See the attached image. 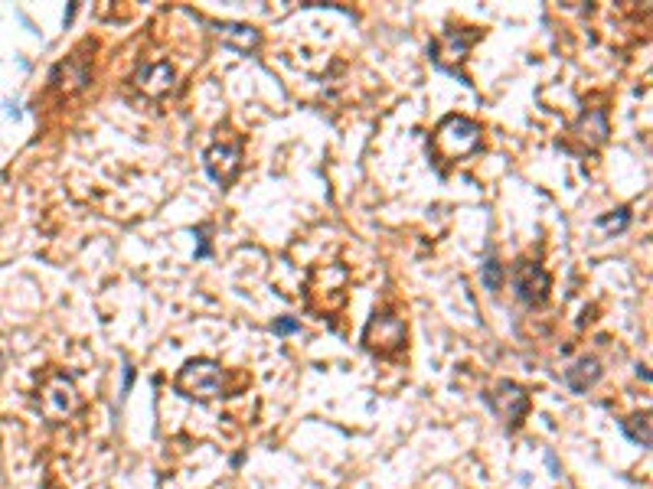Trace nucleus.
Here are the masks:
<instances>
[{
  "instance_id": "1",
  "label": "nucleus",
  "mask_w": 653,
  "mask_h": 489,
  "mask_svg": "<svg viewBox=\"0 0 653 489\" xmlns=\"http://www.w3.org/2000/svg\"><path fill=\"white\" fill-rule=\"evenodd\" d=\"M480 137H484V127L477 124L474 118L451 114V118H444L438 124L432 143L444 160H461V157H467V153H474L480 147Z\"/></svg>"
},
{
  "instance_id": "2",
  "label": "nucleus",
  "mask_w": 653,
  "mask_h": 489,
  "mask_svg": "<svg viewBox=\"0 0 653 489\" xmlns=\"http://www.w3.org/2000/svg\"><path fill=\"white\" fill-rule=\"evenodd\" d=\"M79 401H82V398H79V388L66 372H52L50 379L40 385V391H36V405H40L42 418L50 424L69 421V418L79 411Z\"/></svg>"
},
{
  "instance_id": "3",
  "label": "nucleus",
  "mask_w": 653,
  "mask_h": 489,
  "mask_svg": "<svg viewBox=\"0 0 653 489\" xmlns=\"http://www.w3.org/2000/svg\"><path fill=\"white\" fill-rule=\"evenodd\" d=\"M177 391L193 401H212L222 391V365L212 359H190L177 372Z\"/></svg>"
},
{
  "instance_id": "4",
  "label": "nucleus",
  "mask_w": 653,
  "mask_h": 489,
  "mask_svg": "<svg viewBox=\"0 0 653 489\" xmlns=\"http://www.w3.org/2000/svg\"><path fill=\"white\" fill-rule=\"evenodd\" d=\"M363 346L369 349V353H379V355L399 353V349L405 346V323H402V317L386 313V310L373 313L369 323H366V329H363Z\"/></svg>"
},
{
  "instance_id": "5",
  "label": "nucleus",
  "mask_w": 653,
  "mask_h": 489,
  "mask_svg": "<svg viewBox=\"0 0 653 489\" xmlns=\"http://www.w3.org/2000/svg\"><path fill=\"white\" fill-rule=\"evenodd\" d=\"M487 401H490L493 414H497L507 428H519L523 418L529 414V395H526V388L516 385V382H500V385L490 391Z\"/></svg>"
},
{
  "instance_id": "6",
  "label": "nucleus",
  "mask_w": 653,
  "mask_h": 489,
  "mask_svg": "<svg viewBox=\"0 0 653 489\" xmlns=\"http://www.w3.org/2000/svg\"><path fill=\"white\" fill-rule=\"evenodd\" d=\"M549 274H545L543 264L536 261H519L516 271H513V290L516 297L523 300L526 307H536V304H545V297H549Z\"/></svg>"
},
{
  "instance_id": "7",
  "label": "nucleus",
  "mask_w": 653,
  "mask_h": 489,
  "mask_svg": "<svg viewBox=\"0 0 653 489\" xmlns=\"http://www.w3.org/2000/svg\"><path fill=\"white\" fill-rule=\"evenodd\" d=\"M477 33L474 30H444L438 40L432 42V59L438 62L441 69H458V62H464L467 49L474 46Z\"/></svg>"
},
{
  "instance_id": "8",
  "label": "nucleus",
  "mask_w": 653,
  "mask_h": 489,
  "mask_svg": "<svg viewBox=\"0 0 653 489\" xmlns=\"http://www.w3.org/2000/svg\"><path fill=\"white\" fill-rule=\"evenodd\" d=\"M203 160H206V173L216 183L229 186L238 177V170H242V151H238V143H212Z\"/></svg>"
},
{
  "instance_id": "9",
  "label": "nucleus",
  "mask_w": 653,
  "mask_h": 489,
  "mask_svg": "<svg viewBox=\"0 0 653 489\" xmlns=\"http://www.w3.org/2000/svg\"><path fill=\"white\" fill-rule=\"evenodd\" d=\"M50 82H52V88L62 95H79L88 88V82H92V69H88V62H85L82 56H69L66 62H59V66L52 69Z\"/></svg>"
},
{
  "instance_id": "10",
  "label": "nucleus",
  "mask_w": 653,
  "mask_h": 489,
  "mask_svg": "<svg viewBox=\"0 0 653 489\" xmlns=\"http://www.w3.org/2000/svg\"><path fill=\"white\" fill-rule=\"evenodd\" d=\"M173 66L170 62H144V66H137L134 72V85L147 98H163V95L173 88Z\"/></svg>"
},
{
  "instance_id": "11",
  "label": "nucleus",
  "mask_w": 653,
  "mask_h": 489,
  "mask_svg": "<svg viewBox=\"0 0 653 489\" xmlns=\"http://www.w3.org/2000/svg\"><path fill=\"white\" fill-rule=\"evenodd\" d=\"M572 134L582 141V147L585 151H594V147H601L604 141H608V114H604L601 108H588L582 118L572 124Z\"/></svg>"
},
{
  "instance_id": "12",
  "label": "nucleus",
  "mask_w": 653,
  "mask_h": 489,
  "mask_svg": "<svg viewBox=\"0 0 653 489\" xmlns=\"http://www.w3.org/2000/svg\"><path fill=\"white\" fill-rule=\"evenodd\" d=\"M216 36L236 52H252L262 42V33L248 23H216Z\"/></svg>"
},
{
  "instance_id": "13",
  "label": "nucleus",
  "mask_w": 653,
  "mask_h": 489,
  "mask_svg": "<svg viewBox=\"0 0 653 489\" xmlns=\"http://www.w3.org/2000/svg\"><path fill=\"white\" fill-rule=\"evenodd\" d=\"M598 379H601V363L591 359V355H588V359H578V363L565 372V385H569L575 395H585Z\"/></svg>"
},
{
  "instance_id": "14",
  "label": "nucleus",
  "mask_w": 653,
  "mask_h": 489,
  "mask_svg": "<svg viewBox=\"0 0 653 489\" xmlns=\"http://www.w3.org/2000/svg\"><path fill=\"white\" fill-rule=\"evenodd\" d=\"M624 434H628L630 440H637L640 447H650V414H634V418H628L624 421Z\"/></svg>"
},
{
  "instance_id": "15",
  "label": "nucleus",
  "mask_w": 653,
  "mask_h": 489,
  "mask_svg": "<svg viewBox=\"0 0 653 489\" xmlns=\"http://www.w3.org/2000/svg\"><path fill=\"white\" fill-rule=\"evenodd\" d=\"M480 278H484V287L490 290V294H497L503 287V264L497 261V254H487V261H484V268H480Z\"/></svg>"
},
{
  "instance_id": "16",
  "label": "nucleus",
  "mask_w": 653,
  "mask_h": 489,
  "mask_svg": "<svg viewBox=\"0 0 653 489\" xmlns=\"http://www.w3.org/2000/svg\"><path fill=\"white\" fill-rule=\"evenodd\" d=\"M628 225H630V212L628 209L608 212V216H601V219H598V228H601V232H624Z\"/></svg>"
},
{
  "instance_id": "17",
  "label": "nucleus",
  "mask_w": 653,
  "mask_h": 489,
  "mask_svg": "<svg viewBox=\"0 0 653 489\" xmlns=\"http://www.w3.org/2000/svg\"><path fill=\"white\" fill-rule=\"evenodd\" d=\"M275 333H278V336H291V333H301V323H297L294 317H281V320H275Z\"/></svg>"
},
{
  "instance_id": "18",
  "label": "nucleus",
  "mask_w": 653,
  "mask_h": 489,
  "mask_svg": "<svg viewBox=\"0 0 653 489\" xmlns=\"http://www.w3.org/2000/svg\"><path fill=\"white\" fill-rule=\"evenodd\" d=\"M131 385H134V369L127 365V369H125V395L131 391Z\"/></svg>"
},
{
  "instance_id": "19",
  "label": "nucleus",
  "mask_w": 653,
  "mask_h": 489,
  "mask_svg": "<svg viewBox=\"0 0 653 489\" xmlns=\"http://www.w3.org/2000/svg\"><path fill=\"white\" fill-rule=\"evenodd\" d=\"M0 372H4V353H0Z\"/></svg>"
}]
</instances>
